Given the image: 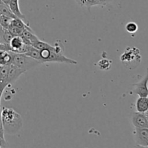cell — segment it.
I'll return each mask as SVG.
<instances>
[{"label": "cell", "mask_w": 148, "mask_h": 148, "mask_svg": "<svg viewBox=\"0 0 148 148\" xmlns=\"http://www.w3.org/2000/svg\"><path fill=\"white\" fill-rule=\"evenodd\" d=\"M126 30L130 33H136L138 30V26L134 22H129L125 26Z\"/></svg>", "instance_id": "obj_20"}, {"label": "cell", "mask_w": 148, "mask_h": 148, "mask_svg": "<svg viewBox=\"0 0 148 148\" xmlns=\"http://www.w3.org/2000/svg\"><path fill=\"white\" fill-rule=\"evenodd\" d=\"M134 148H148V147H143V146H140V145H136Z\"/></svg>", "instance_id": "obj_26"}, {"label": "cell", "mask_w": 148, "mask_h": 148, "mask_svg": "<svg viewBox=\"0 0 148 148\" xmlns=\"http://www.w3.org/2000/svg\"><path fill=\"white\" fill-rule=\"evenodd\" d=\"M145 115L146 118H147V120H148V110H147V112H145Z\"/></svg>", "instance_id": "obj_27"}, {"label": "cell", "mask_w": 148, "mask_h": 148, "mask_svg": "<svg viewBox=\"0 0 148 148\" xmlns=\"http://www.w3.org/2000/svg\"><path fill=\"white\" fill-rule=\"evenodd\" d=\"M25 72L23 70L20 69L17 66L14 65V64H11L9 67V73H8V86H12L15 83L19 78V77L23 75Z\"/></svg>", "instance_id": "obj_8"}, {"label": "cell", "mask_w": 148, "mask_h": 148, "mask_svg": "<svg viewBox=\"0 0 148 148\" xmlns=\"http://www.w3.org/2000/svg\"><path fill=\"white\" fill-rule=\"evenodd\" d=\"M0 12H1V15L7 16V17H11V18H17V16L12 12V11L11 10V9L10 8L9 5L5 4L4 3H3L2 1L0 2Z\"/></svg>", "instance_id": "obj_14"}, {"label": "cell", "mask_w": 148, "mask_h": 148, "mask_svg": "<svg viewBox=\"0 0 148 148\" xmlns=\"http://www.w3.org/2000/svg\"><path fill=\"white\" fill-rule=\"evenodd\" d=\"M1 39H0V43L10 44L11 41L13 36L10 33L8 29L3 28L1 27Z\"/></svg>", "instance_id": "obj_15"}, {"label": "cell", "mask_w": 148, "mask_h": 148, "mask_svg": "<svg viewBox=\"0 0 148 148\" xmlns=\"http://www.w3.org/2000/svg\"><path fill=\"white\" fill-rule=\"evenodd\" d=\"M11 25L16 26V27L22 29V30H25V29H32L28 24H26V23L23 21V19L19 18V17L13 19L12 21Z\"/></svg>", "instance_id": "obj_17"}, {"label": "cell", "mask_w": 148, "mask_h": 148, "mask_svg": "<svg viewBox=\"0 0 148 148\" xmlns=\"http://www.w3.org/2000/svg\"><path fill=\"white\" fill-rule=\"evenodd\" d=\"M132 123L134 128H148V120L144 113L134 112L132 115Z\"/></svg>", "instance_id": "obj_7"}, {"label": "cell", "mask_w": 148, "mask_h": 148, "mask_svg": "<svg viewBox=\"0 0 148 148\" xmlns=\"http://www.w3.org/2000/svg\"><path fill=\"white\" fill-rule=\"evenodd\" d=\"M10 65H0V89L1 97L5 89L8 86V73Z\"/></svg>", "instance_id": "obj_9"}, {"label": "cell", "mask_w": 148, "mask_h": 148, "mask_svg": "<svg viewBox=\"0 0 148 148\" xmlns=\"http://www.w3.org/2000/svg\"><path fill=\"white\" fill-rule=\"evenodd\" d=\"M120 60L125 68L134 69L142 61L140 50L136 46H128L120 56Z\"/></svg>", "instance_id": "obj_3"}, {"label": "cell", "mask_w": 148, "mask_h": 148, "mask_svg": "<svg viewBox=\"0 0 148 148\" xmlns=\"http://www.w3.org/2000/svg\"><path fill=\"white\" fill-rule=\"evenodd\" d=\"M8 30L13 36H21L22 33H23V31L24 30H22V29L16 27V26L10 25V27L8 28Z\"/></svg>", "instance_id": "obj_21"}, {"label": "cell", "mask_w": 148, "mask_h": 148, "mask_svg": "<svg viewBox=\"0 0 148 148\" xmlns=\"http://www.w3.org/2000/svg\"><path fill=\"white\" fill-rule=\"evenodd\" d=\"M1 1H2V2L4 3L5 4H7V5H9L10 0H1Z\"/></svg>", "instance_id": "obj_25"}, {"label": "cell", "mask_w": 148, "mask_h": 148, "mask_svg": "<svg viewBox=\"0 0 148 148\" xmlns=\"http://www.w3.org/2000/svg\"><path fill=\"white\" fill-rule=\"evenodd\" d=\"M12 20L13 18L7 17V16L1 15V16H0V25H1V27L3 28L8 29V28L11 25Z\"/></svg>", "instance_id": "obj_19"}, {"label": "cell", "mask_w": 148, "mask_h": 148, "mask_svg": "<svg viewBox=\"0 0 148 148\" xmlns=\"http://www.w3.org/2000/svg\"><path fill=\"white\" fill-rule=\"evenodd\" d=\"M112 0H95V5H106V4L110 3Z\"/></svg>", "instance_id": "obj_23"}, {"label": "cell", "mask_w": 148, "mask_h": 148, "mask_svg": "<svg viewBox=\"0 0 148 148\" xmlns=\"http://www.w3.org/2000/svg\"><path fill=\"white\" fill-rule=\"evenodd\" d=\"M133 135L136 145L148 147V128H134Z\"/></svg>", "instance_id": "obj_5"}, {"label": "cell", "mask_w": 148, "mask_h": 148, "mask_svg": "<svg viewBox=\"0 0 148 148\" xmlns=\"http://www.w3.org/2000/svg\"><path fill=\"white\" fill-rule=\"evenodd\" d=\"M26 55H28L30 57L33 58V59H36V60L39 61V62H41V59H40V50L36 48H35L34 46H30V48H29L28 51L26 54H25ZM42 63V62H41ZM43 64V63H42Z\"/></svg>", "instance_id": "obj_16"}, {"label": "cell", "mask_w": 148, "mask_h": 148, "mask_svg": "<svg viewBox=\"0 0 148 148\" xmlns=\"http://www.w3.org/2000/svg\"><path fill=\"white\" fill-rule=\"evenodd\" d=\"M136 110L140 113H145L148 110V97H139L135 103Z\"/></svg>", "instance_id": "obj_12"}, {"label": "cell", "mask_w": 148, "mask_h": 148, "mask_svg": "<svg viewBox=\"0 0 148 148\" xmlns=\"http://www.w3.org/2000/svg\"><path fill=\"white\" fill-rule=\"evenodd\" d=\"M4 131L2 126H1V138H0V148H6L7 142L4 139Z\"/></svg>", "instance_id": "obj_22"}, {"label": "cell", "mask_w": 148, "mask_h": 148, "mask_svg": "<svg viewBox=\"0 0 148 148\" xmlns=\"http://www.w3.org/2000/svg\"><path fill=\"white\" fill-rule=\"evenodd\" d=\"M14 52L12 51H1V59L0 65H11L14 59Z\"/></svg>", "instance_id": "obj_11"}, {"label": "cell", "mask_w": 148, "mask_h": 148, "mask_svg": "<svg viewBox=\"0 0 148 148\" xmlns=\"http://www.w3.org/2000/svg\"><path fill=\"white\" fill-rule=\"evenodd\" d=\"M111 60H109L108 59H101V60L98 61V65L100 68V69L103 70V71H108L111 68Z\"/></svg>", "instance_id": "obj_18"}, {"label": "cell", "mask_w": 148, "mask_h": 148, "mask_svg": "<svg viewBox=\"0 0 148 148\" xmlns=\"http://www.w3.org/2000/svg\"><path fill=\"white\" fill-rule=\"evenodd\" d=\"M20 36L23 38L25 44L31 45V46H33L35 43L39 40L38 36L35 34L32 29H25V30H24Z\"/></svg>", "instance_id": "obj_10"}, {"label": "cell", "mask_w": 148, "mask_h": 148, "mask_svg": "<svg viewBox=\"0 0 148 148\" xmlns=\"http://www.w3.org/2000/svg\"><path fill=\"white\" fill-rule=\"evenodd\" d=\"M75 1H76L79 6L84 7V6L87 5V1H88V0H75Z\"/></svg>", "instance_id": "obj_24"}, {"label": "cell", "mask_w": 148, "mask_h": 148, "mask_svg": "<svg viewBox=\"0 0 148 148\" xmlns=\"http://www.w3.org/2000/svg\"><path fill=\"white\" fill-rule=\"evenodd\" d=\"M1 116V126L4 129L5 133L14 135L18 133L23 127V118L14 109L5 107H2Z\"/></svg>", "instance_id": "obj_2"}, {"label": "cell", "mask_w": 148, "mask_h": 148, "mask_svg": "<svg viewBox=\"0 0 148 148\" xmlns=\"http://www.w3.org/2000/svg\"><path fill=\"white\" fill-rule=\"evenodd\" d=\"M9 7L11 9L12 12L17 16L19 18H21L23 20L25 19L24 15L22 13L21 10L20 9V6H19V0H10V4H9Z\"/></svg>", "instance_id": "obj_13"}, {"label": "cell", "mask_w": 148, "mask_h": 148, "mask_svg": "<svg viewBox=\"0 0 148 148\" xmlns=\"http://www.w3.org/2000/svg\"><path fill=\"white\" fill-rule=\"evenodd\" d=\"M135 89L133 93L139 97H148V68L146 75L139 82L133 84Z\"/></svg>", "instance_id": "obj_6"}, {"label": "cell", "mask_w": 148, "mask_h": 148, "mask_svg": "<svg viewBox=\"0 0 148 148\" xmlns=\"http://www.w3.org/2000/svg\"><path fill=\"white\" fill-rule=\"evenodd\" d=\"M12 64H14V65L20 68V69L23 70L25 72L27 71L28 70L37 66V65L42 64L39 61L30 57L28 55H26L25 54H18L14 52V59Z\"/></svg>", "instance_id": "obj_4"}, {"label": "cell", "mask_w": 148, "mask_h": 148, "mask_svg": "<svg viewBox=\"0 0 148 148\" xmlns=\"http://www.w3.org/2000/svg\"><path fill=\"white\" fill-rule=\"evenodd\" d=\"M42 63L44 62H60L68 65H77V62L64 55V47L56 41L54 46L48 44L45 49L40 50Z\"/></svg>", "instance_id": "obj_1"}]
</instances>
